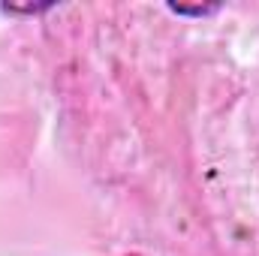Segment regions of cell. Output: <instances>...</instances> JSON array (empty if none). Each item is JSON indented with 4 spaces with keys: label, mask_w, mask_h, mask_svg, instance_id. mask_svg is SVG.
I'll return each mask as SVG.
<instances>
[{
    "label": "cell",
    "mask_w": 259,
    "mask_h": 256,
    "mask_svg": "<svg viewBox=\"0 0 259 256\" xmlns=\"http://www.w3.org/2000/svg\"><path fill=\"white\" fill-rule=\"evenodd\" d=\"M169 9L175 15H193V18H205V15H214L220 6H181V3H169Z\"/></svg>",
    "instance_id": "obj_1"
},
{
    "label": "cell",
    "mask_w": 259,
    "mask_h": 256,
    "mask_svg": "<svg viewBox=\"0 0 259 256\" xmlns=\"http://www.w3.org/2000/svg\"><path fill=\"white\" fill-rule=\"evenodd\" d=\"M49 9H55V6L52 3L49 6H0V12H6V15H42Z\"/></svg>",
    "instance_id": "obj_2"
}]
</instances>
